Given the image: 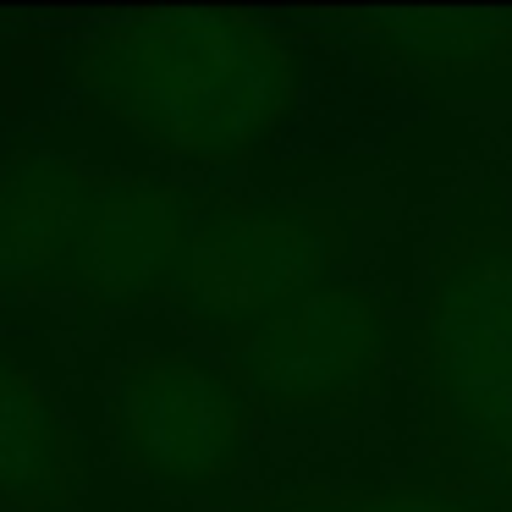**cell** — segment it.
<instances>
[{
  "instance_id": "6da1fadb",
  "label": "cell",
  "mask_w": 512,
  "mask_h": 512,
  "mask_svg": "<svg viewBox=\"0 0 512 512\" xmlns=\"http://www.w3.org/2000/svg\"><path fill=\"white\" fill-rule=\"evenodd\" d=\"M78 83L149 144L188 160H232L281 122L292 56L237 17H144L89 39Z\"/></svg>"
},
{
  "instance_id": "7a4b0ae2",
  "label": "cell",
  "mask_w": 512,
  "mask_h": 512,
  "mask_svg": "<svg viewBox=\"0 0 512 512\" xmlns=\"http://www.w3.org/2000/svg\"><path fill=\"white\" fill-rule=\"evenodd\" d=\"M331 270L336 232L325 215L281 199H204L177 298L199 320L243 336L270 314L325 292Z\"/></svg>"
},
{
  "instance_id": "3957f363",
  "label": "cell",
  "mask_w": 512,
  "mask_h": 512,
  "mask_svg": "<svg viewBox=\"0 0 512 512\" xmlns=\"http://www.w3.org/2000/svg\"><path fill=\"white\" fill-rule=\"evenodd\" d=\"M248 391L188 353L138 347L111 391V441L160 490H204L243 452Z\"/></svg>"
},
{
  "instance_id": "277c9868",
  "label": "cell",
  "mask_w": 512,
  "mask_h": 512,
  "mask_svg": "<svg viewBox=\"0 0 512 512\" xmlns=\"http://www.w3.org/2000/svg\"><path fill=\"white\" fill-rule=\"evenodd\" d=\"M430 369L468 457L485 474H512V254L457 259L435 287Z\"/></svg>"
},
{
  "instance_id": "5b68a950",
  "label": "cell",
  "mask_w": 512,
  "mask_h": 512,
  "mask_svg": "<svg viewBox=\"0 0 512 512\" xmlns=\"http://www.w3.org/2000/svg\"><path fill=\"white\" fill-rule=\"evenodd\" d=\"M380 320L375 303L347 287H325L265 325L232 336L237 386L265 408H314L358 391L375 375Z\"/></svg>"
},
{
  "instance_id": "8992f818",
  "label": "cell",
  "mask_w": 512,
  "mask_h": 512,
  "mask_svg": "<svg viewBox=\"0 0 512 512\" xmlns=\"http://www.w3.org/2000/svg\"><path fill=\"white\" fill-rule=\"evenodd\" d=\"M199 204L166 182L105 177L94 199L83 254L72 270V292L89 309H133L182 287Z\"/></svg>"
},
{
  "instance_id": "52a82bcc",
  "label": "cell",
  "mask_w": 512,
  "mask_h": 512,
  "mask_svg": "<svg viewBox=\"0 0 512 512\" xmlns=\"http://www.w3.org/2000/svg\"><path fill=\"white\" fill-rule=\"evenodd\" d=\"M105 177L72 155H28L0 166V287L72 292L94 199Z\"/></svg>"
},
{
  "instance_id": "ba28073f",
  "label": "cell",
  "mask_w": 512,
  "mask_h": 512,
  "mask_svg": "<svg viewBox=\"0 0 512 512\" xmlns=\"http://www.w3.org/2000/svg\"><path fill=\"white\" fill-rule=\"evenodd\" d=\"M83 490V457L56 391L0 347V512H67Z\"/></svg>"
},
{
  "instance_id": "9c48e42d",
  "label": "cell",
  "mask_w": 512,
  "mask_h": 512,
  "mask_svg": "<svg viewBox=\"0 0 512 512\" xmlns=\"http://www.w3.org/2000/svg\"><path fill=\"white\" fill-rule=\"evenodd\" d=\"M391 39H397L402 56L413 61H435V67H468V61H496L501 56V23L496 17H474V12H457V17H386Z\"/></svg>"
},
{
  "instance_id": "30bf717a",
  "label": "cell",
  "mask_w": 512,
  "mask_h": 512,
  "mask_svg": "<svg viewBox=\"0 0 512 512\" xmlns=\"http://www.w3.org/2000/svg\"><path fill=\"white\" fill-rule=\"evenodd\" d=\"M347 512H474L463 501H441V496H386V501H364Z\"/></svg>"
}]
</instances>
